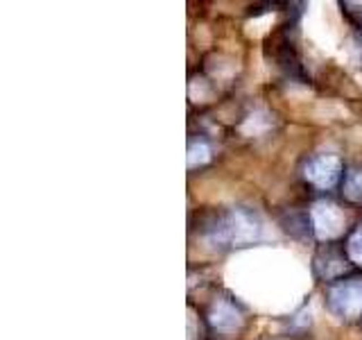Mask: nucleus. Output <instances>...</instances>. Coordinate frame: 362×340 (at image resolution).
I'll return each instance as SVG.
<instances>
[{
    "label": "nucleus",
    "instance_id": "f03ea898",
    "mask_svg": "<svg viewBox=\"0 0 362 340\" xmlns=\"http://www.w3.org/2000/svg\"><path fill=\"white\" fill-rule=\"evenodd\" d=\"M326 302L331 313L342 320H356L362 315V279H344L337 281L326 290Z\"/></svg>",
    "mask_w": 362,
    "mask_h": 340
},
{
    "label": "nucleus",
    "instance_id": "6e6552de",
    "mask_svg": "<svg viewBox=\"0 0 362 340\" xmlns=\"http://www.w3.org/2000/svg\"><path fill=\"white\" fill-rule=\"evenodd\" d=\"M346 256H349L351 264H356V266L362 268V225L349 236V241H346Z\"/></svg>",
    "mask_w": 362,
    "mask_h": 340
},
{
    "label": "nucleus",
    "instance_id": "7ed1b4c3",
    "mask_svg": "<svg viewBox=\"0 0 362 340\" xmlns=\"http://www.w3.org/2000/svg\"><path fill=\"white\" fill-rule=\"evenodd\" d=\"M310 225L320 241H333V238L342 236L346 227V215L335 202L320 200L310 209Z\"/></svg>",
    "mask_w": 362,
    "mask_h": 340
},
{
    "label": "nucleus",
    "instance_id": "423d86ee",
    "mask_svg": "<svg viewBox=\"0 0 362 340\" xmlns=\"http://www.w3.org/2000/svg\"><path fill=\"white\" fill-rule=\"evenodd\" d=\"M344 198L351 202H362V168H351L346 173Z\"/></svg>",
    "mask_w": 362,
    "mask_h": 340
},
{
    "label": "nucleus",
    "instance_id": "39448f33",
    "mask_svg": "<svg viewBox=\"0 0 362 340\" xmlns=\"http://www.w3.org/2000/svg\"><path fill=\"white\" fill-rule=\"evenodd\" d=\"M209 322L218 334H235L238 329L243 327L245 317L243 311L229 300H218L211 306L209 313Z\"/></svg>",
    "mask_w": 362,
    "mask_h": 340
},
{
    "label": "nucleus",
    "instance_id": "20e7f679",
    "mask_svg": "<svg viewBox=\"0 0 362 340\" xmlns=\"http://www.w3.org/2000/svg\"><path fill=\"white\" fill-rule=\"evenodd\" d=\"M303 177L317 188H333L342 179V162L335 154H315L305 164Z\"/></svg>",
    "mask_w": 362,
    "mask_h": 340
},
{
    "label": "nucleus",
    "instance_id": "f257e3e1",
    "mask_svg": "<svg viewBox=\"0 0 362 340\" xmlns=\"http://www.w3.org/2000/svg\"><path fill=\"white\" fill-rule=\"evenodd\" d=\"M260 232L263 225L254 211L233 207L215 215V220L206 227V241L215 247H245L258 241Z\"/></svg>",
    "mask_w": 362,
    "mask_h": 340
},
{
    "label": "nucleus",
    "instance_id": "0eeeda50",
    "mask_svg": "<svg viewBox=\"0 0 362 340\" xmlns=\"http://www.w3.org/2000/svg\"><path fill=\"white\" fill-rule=\"evenodd\" d=\"M211 159V145L206 141H190L188 145V166L190 168H195V166H202V164H206Z\"/></svg>",
    "mask_w": 362,
    "mask_h": 340
}]
</instances>
